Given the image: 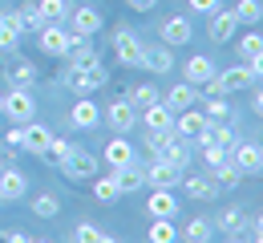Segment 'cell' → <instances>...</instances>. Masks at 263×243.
Masks as SVG:
<instances>
[{
  "label": "cell",
  "instance_id": "15",
  "mask_svg": "<svg viewBox=\"0 0 263 243\" xmlns=\"http://www.w3.org/2000/svg\"><path fill=\"white\" fill-rule=\"evenodd\" d=\"M206 33H211V41H219V45L235 41V33H239V21H235V12H231V8H215V12H211V25H206Z\"/></svg>",
  "mask_w": 263,
  "mask_h": 243
},
{
  "label": "cell",
  "instance_id": "27",
  "mask_svg": "<svg viewBox=\"0 0 263 243\" xmlns=\"http://www.w3.org/2000/svg\"><path fill=\"white\" fill-rule=\"evenodd\" d=\"M8 81H12V89H33L36 81V65L33 61H25V57H16L12 65H8V73H4Z\"/></svg>",
  "mask_w": 263,
  "mask_h": 243
},
{
  "label": "cell",
  "instance_id": "1",
  "mask_svg": "<svg viewBox=\"0 0 263 243\" xmlns=\"http://www.w3.org/2000/svg\"><path fill=\"white\" fill-rule=\"evenodd\" d=\"M0 114L12 122V126H29L36 118V98L33 89H8L4 98H0Z\"/></svg>",
  "mask_w": 263,
  "mask_h": 243
},
{
  "label": "cell",
  "instance_id": "33",
  "mask_svg": "<svg viewBox=\"0 0 263 243\" xmlns=\"http://www.w3.org/2000/svg\"><path fill=\"white\" fill-rule=\"evenodd\" d=\"M211 182H215V186H239V182H243V174H239V166H235V162H219V166H211Z\"/></svg>",
  "mask_w": 263,
  "mask_h": 243
},
{
  "label": "cell",
  "instance_id": "6",
  "mask_svg": "<svg viewBox=\"0 0 263 243\" xmlns=\"http://www.w3.org/2000/svg\"><path fill=\"white\" fill-rule=\"evenodd\" d=\"M69 182H89L93 174H98V154H89V150H77L73 146V154L65 158V166H61Z\"/></svg>",
  "mask_w": 263,
  "mask_h": 243
},
{
  "label": "cell",
  "instance_id": "24",
  "mask_svg": "<svg viewBox=\"0 0 263 243\" xmlns=\"http://www.w3.org/2000/svg\"><path fill=\"white\" fill-rule=\"evenodd\" d=\"M191 199H202V203H211L215 195H219V186L211 182V178H202V174H182V182H178Z\"/></svg>",
  "mask_w": 263,
  "mask_h": 243
},
{
  "label": "cell",
  "instance_id": "3",
  "mask_svg": "<svg viewBox=\"0 0 263 243\" xmlns=\"http://www.w3.org/2000/svg\"><path fill=\"white\" fill-rule=\"evenodd\" d=\"M36 36H41V41H36L41 53H49V57H69V49H73L77 41H85V36H73L65 25H45Z\"/></svg>",
  "mask_w": 263,
  "mask_h": 243
},
{
  "label": "cell",
  "instance_id": "40",
  "mask_svg": "<svg viewBox=\"0 0 263 243\" xmlns=\"http://www.w3.org/2000/svg\"><path fill=\"white\" fill-rule=\"evenodd\" d=\"M174 138V130H150V138H146V150H150V158H162V150L170 146Z\"/></svg>",
  "mask_w": 263,
  "mask_h": 243
},
{
  "label": "cell",
  "instance_id": "45",
  "mask_svg": "<svg viewBox=\"0 0 263 243\" xmlns=\"http://www.w3.org/2000/svg\"><path fill=\"white\" fill-rule=\"evenodd\" d=\"M126 8H130V12H154L158 0H126Z\"/></svg>",
  "mask_w": 263,
  "mask_h": 243
},
{
  "label": "cell",
  "instance_id": "28",
  "mask_svg": "<svg viewBox=\"0 0 263 243\" xmlns=\"http://www.w3.org/2000/svg\"><path fill=\"white\" fill-rule=\"evenodd\" d=\"M162 102L170 105L174 114H178V109H191V105H198V89H195V85H186V81H182V85H174V89L166 94Z\"/></svg>",
  "mask_w": 263,
  "mask_h": 243
},
{
  "label": "cell",
  "instance_id": "43",
  "mask_svg": "<svg viewBox=\"0 0 263 243\" xmlns=\"http://www.w3.org/2000/svg\"><path fill=\"white\" fill-rule=\"evenodd\" d=\"M101 235H105V231H98L93 223H77L69 239H73V243H101Z\"/></svg>",
  "mask_w": 263,
  "mask_h": 243
},
{
  "label": "cell",
  "instance_id": "30",
  "mask_svg": "<svg viewBox=\"0 0 263 243\" xmlns=\"http://www.w3.org/2000/svg\"><path fill=\"white\" fill-rule=\"evenodd\" d=\"M162 158L170 162V166H178V171H186V166H191V142L174 134V138H170V146L162 150Z\"/></svg>",
  "mask_w": 263,
  "mask_h": 243
},
{
  "label": "cell",
  "instance_id": "7",
  "mask_svg": "<svg viewBox=\"0 0 263 243\" xmlns=\"http://www.w3.org/2000/svg\"><path fill=\"white\" fill-rule=\"evenodd\" d=\"M158 41H162V45H170V49H178V45L195 41V25H191V16H182V12L166 16L162 29H158Z\"/></svg>",
  "mask_w": 263,
  "mask_h": 243
},
{
  "label": "cell",
  "instance_id": "21",
  "mask_svg": "<svg viewBox=\"0 0 263 243\" xmlns=\"http://www.w3.org/2000/svg\"><path fill=\"white\" fill-rule=\"evenodd\" d=\"M21 16L16 12H0V53H12L21 45Z\"/></svg>",
  "mask_w": 263,
  "mask_h": 243
},
{
  "label": "cell",
  "instance_id": "29",
  "mask_svg": "<svg viewBox=\"0 0 263 243\" xmlns=\"http://www.w3.org/2000/svg\"><path fill=\"white\" fill-rule=\"evenodd\" d=\"M211 235H215V223H211V219H191V223L178 231L182 243H211Z\"/></svg>",
  "mask_w": 263,
  "mask_h": 243
},
{
  "label": "cell",
  "instance_id": "48",
  "mask_svg": "<svg viewBox=\"0 0 263 243\" xmlns=\"http://www.w3.org/2000/svg\"><path fill=\"white\" fill-rule=\"evenodd\" d=\"M247 65H251V73H255V81H259V77H263V53H259V57H251Z\"/></svg>",
  "mask_w": 263,
  "mask_h": 243
},
{
  "label": "cell",
  "instance_id": "12",
  "mask_svg": "<svg viewBox=\"0 0 263 243\" xmlns=\"http://www.w3.org/2000/svg\"><path fill=\"white\" fill-rule=\"evenodd\" d=\"M29 195V178L12 166H0V203H21Z\"/></svg>",
  "mask_w": 263,
  "mask_h": 243
},
{
  "label": "cell",
  "instance_id": "39",
  "mask_svg": "<svg viewBox=\"0 0 263 243\" xmlns=\"http://www.w3.org/2000/svg\"><path fill=\"white\" fill-rule=\"evenodd\" d=\"M235 45H239V57H243V61H251V57H259V53H263V36H259V29H255V33H247L243 41H235Z\"/></svg>",
  "mask_w": 263,
  "mask_h": 243
},
{
  "label": "cell",
  "instance_id": "22",
  "mask_svg": "<svg viewBox=\"0 0 263 243\" xmlns=\"http://www.w3.org/2000/svg\"><path fill=\"white\" fill-rule=\"evenodd\" d=\"M215 227L227 231V235H247V231H251L247 215H243L239 207H223V211H219V219H215Z\"/></svg>",
  "mask_w": 263,
  "mask_h": 243
},
{
  "label": "cell",
  "instance_id": "16",
  "mask_svg": "<svg viewBox=\"0 0 263 243\" xmlns=\"http://www.w3.org/2000/svg\"><path fill=\"white\" fill-rule=\"evenodd\" d=\"M219 85H223V94H239V89H251L255 85V73H251V65H231V69L219 73Z\"/></svg>",
  "mask_w": 263,
  "mask_h": 243
},
{
  "label": "cell",
  "instance_id": "13",
  "mask_svg": "<svg viewBox=\"0 0 263 243\" xmlns=\"http://www.w3.org/2000/svg\"><path fill=\"white\" fill-rule=\"evenodd\" d=\"M49 142H53V130H49V126H41L36 118L29 122V126H21V150H29L33 158L45 154V146H49Z\"/></svg>",
  "mask_w": 263,
  "mask_h": 243
},
{
  "label": "cell",
  "instance_id": "8",
  "mask_svg": "<svg viewBox=\"0 0 263 243\" xmlns=\"http://www.w3.org/2000/svg\"><path fill=\"white\" fill-rule=\"evenodd\" d=\"M114 53H118V61H122V65L142 69V53H146V45L138 41V33H130V29H118V33H114Z\"/></svg>",
  "mask_w": 263,
  "mask_h": 243
},
{
  "label": "cell",
  "instance_id": "25",
  "mask_svg": "<svg viewBox=\"0 0 263 243\" xmlns=\"http://www.w3.org/2000/svg\"><path fill=\"white\" fill-rule=\"evenodd\" d=\"M109 174H114V182H118V191H122V195H134V191H142V186H146V178H142V166H138V162L118 166V171H109Z\"/></svg>",
  "mask_w": 263,
  "mask_h": 243
},
{
  "label": "cell",
  "instance_id": "54",
  "mask_svg": "<svg viewBox=\"0 0 263 243\" xmlns=\"http://www.w3.org/2000/svg\"><path fill=\"white\" fill-rule=\"evenodd\" d=\"M251 243H263V235H251Z\"/></svg>",
  "mask_w": 263,
  "mask_h": 243
},
{
  "label": "cell",
  "instance_id": "35",
  "mask_svg": "<svg viewBox=\"0 0 263 243\" xmlns=\"http://www.w3.org/2000/svg\"><path fill=\"white\" fill-rule=\"evenodd\" d=\"M36 8L45 16V25H65L69 21V0H41Z\"/></svg>",
  "mask_w": 263,
  "mask_h": 243
},
{
  "label": "cell",
  "instance_id": "19",
  "mask_svg": "<svg viewBox=\"0 0 263 243\" xmlns=\"http://www.w3.org/2000/svg\"><path fill=\"white\" fill-rule=\"evenodd\" d=\"M101 162H105L109 171H118V166H130V162H134V146H130V138H109V146L101 150Z\"/></svg>",
  "mask_w": 263,
  "mask_h": 243
},
{
  "label": "cell",
  "instance_id": "36",
  "mask_svg": "<svg viewBox=\"0 0 263 243\" xmlns=\"http://www.w3.org/2000/svg\"><path fill=\"white\" fill-rule=\"evenodd\" d=\"M69 154H73V142H69V138H57V134H53V142L45 146V154H41V158H49V162H53V166L61 171V166H65V158H69Z\"/></svg>",
  "mask_w": 263,
  "mask_h": 243
},
{
  "label": "cell",
  "instance_id": "20",
  "mask_svg": "<svg viewBox=\"0 0 263 243\" xmlns=\"http://www.w3.org/2000/svg\"><path fill=\"white\" fill-rule=\"evenodd\" d=\"M146 211H150V219H174V215H178V199H174V191H150Z\"/></svg>",
  "mask_w": 263,
  "mask_h": 243
},
{
  "label": "cell",
  "instance_id": "38",
  "mask_svg": "<svg viewBox=\"0 0 263 243\" xmlns=\"http://www.w3.org/2000/svg\"><path fill=\"white\" fill-rule=\"evenodd\" d=\"M33 215H36V219H57V215H61L57 195H36V199H33Z\"/></svg>",
  "mask_w": 263,
  "mask_h": 243
},
{
  "label": "cell",
  "instance_id": "55",
  "mask_svg": "<svg viewBox=\"0 0 263 243\" xmlns=\"http://www.w3.org/2000/svg\"><path fill=\"white\" fill-rule=\"evenodd\" d=\"M29 243H49V239H29Z\"/></svg>",
  "mask_w": 263,
  "mask_h": 243
},
{
  "label": "cell",
  "instance_id": "52",
  "mask_svg": "<svg viewBox=\"0 0 263 243\" xmlns=\"http://www.w3.org/2000/svg\"><path fill=\"white\" fill-rule=\"evenodd\" d=\"M227 243H251L247 235H227Z\"/></svg>",
  "mask_w": 263,
  "mask_h": 243
},
{
  "label": "cell",
  "instance_id": "17",
  "mask_svg": "<svg viewBox=\"0 0 263 243\" xmlns=\"http://www.w3.org/2000/svg\"><path fill=\"white\" fill-rule=\"evenodd\" d=\"M142 69H150V73H170L174 69V49L170 45H150L146 53H142Z\"/></svg>",
  "mask_w": 263,
  "mask_h": 243
},
{
  "label": "cell",
  "instance_id": "34",
  "mask_svg": "<svg viewBox=\"0 0 263 243\" xmlns=\"http://www.w3.org/2000/svg\"><path fill=\"white\" fill-rule=\"evenodd\" d=\"M231 12H235V21H239V25H251V29L263 21V4H259V0H239Z\"/></svg>",
  "mask_w": 263,
  "mask_h": 243
},
{
  "label": "cell",
  "instance_id": "26",
  "mask_svg": "<svg viewBox=\"0 0 263 243\" xmlns=\"http://www.w3.org/2000/svg\"><path fill=\"white\" fill-rule=\"evenodd\" d=\"M142 118H146V130H174V109L166 102H154L142 109Z\"/></svg>",
  "mask_w": 263,
  "mask_h": 243
},
{
  "label": "cell",
  "instance_id": "41",
  "mask_svg": "<svg viewBox=\"0 0 263 243\" xmlns=\"http://www.w3.org/2000/svg\"><path fill=\"white\" fill-rule=\"evenodd\" d=\"M16 16H21V29H33V33L45 29V16H41V8H36V4H25Z\"/></svg>",
  "mask_w": 263,
  "mask_h": 243
},
{
  "label": "cell",
  "instance_id": "53",
  "mask_svg": "<svg viewBox=\"0 0 263 243\" xmlns=\"http://www.w3.org/2000/svg\"><path fill=\"white\" fill-rule=\"evenodd\" d=\"M101 243H118V239H114V235H101Z\"/></svg>",
  "mask_w": 263,
  "mask_h": 243
},
{
  "label": "cell",
  "instance_id": "31",
  "mask_svg": "<svg viewBox=\"0 0 263 243\" xmlns=\"http://www.w3.org/2000/svg\"><path fill=\"white\" fill-rule=\"evenodd\" d=\"M89 186H93L98 203H118V199H122V191H118L114 174H93V178H89Z\"/></svg>",
  "mask_w": 263,
  "mask_h": 243
},
{
  "label": "cell",
  "instance_id": "50",
  "mask_svg": "<svg viewBox=\"0 0 263 243\" xmlns=\"http://www.w3.org/2000/svg\"><path fill=\"white\" fill-rule=\"evenodd\" d=\"M251 105H255V118H263V89L255 94V102H251Z\"/></svg>",
  "mask_w": 263,
  "mask_h": 243
},
{
  "label": "cell",
  "instance_id": "18",
  "mask_svg": "<svg viewBox=\"0 0 263 243\" xmlns=\"http://www.w3.org/2000/svg\"><path fill=\"white\" fill-rule=\"evenodd\" d=\"M182 73H186V85L202 89V85H206V81H211L219 69H215V61H211V57H202V53H198V57H191V61L182 65Z\"/></svg>",
  "mask_w": 263,
  "mask_h": 243
},
{
  "label": "cell",
  "instance_id": "11",
  "mask_svg": "<svg viewBox=\"0 0 263 243\" xmlns=\"http://www.w3.org/2000/svg\"><path fill=\"white\" fill-rule=\"evenodd\" d=\"M206 126H211V118H206L202 109H195V105H191V109H178V114H174V134H178V138H186V142L198 138V134H202Z\"/></svg>",
  "mask_w": 263,
  "mask_h": 243
},
{
  "label": "cell",
  "instance_id": "42",
  "mask_svg": "<svg viewBox=\"0 0 263 243\" xmlns=\"http://www.w3.org/2000/svg\"><path fill=\"white\" fill-rule=\"evenodd\" d=\"M202 105H206L202 114H206L211 122H227V118H231V105H227V98H206Z\"/></svg>",
  "mask_w": 263,
  "mask_h": 243
},
{
  "label": "cell",
  "instance_id": "47",
  "mask_svg": "<svg viewBox=\"0 0 263 243\" xmlns=\"http://www.w3.org/2000/svg\"><path fill=\"white\" fill-rule=\"evenodd\" d=\"M4 142H8L12 150H21V126H12V130H4Z\"/></svg>",
  "mask_w": 263,
  "mask_h": 243
},
{
  "label": "cell",
  "instance_id": "14",
  "mask_svg": "<svg viewBox=\"0 0 263 243\" xmlns=\"http://www.w3.org/2000/svg\"><path fill=\"white\" fill-rule=\"evenodd\" d=\"M69 122H73V130H98L101 122V105L93 98H77L73 109H69Z\"/></svg>",
  "mask_w": 263,
  "mask_h": 243
},
{
  "label": "cell",
  "instance_id": "5",
  "mask_svg": "<svg viewBox=\"0 0 263 243\" xmlns=\"http://www.w3.org/2000/svg\"><path fill=\"white\" fill-rule=\"evenodd\" d=\"M101 25H105V16H101V8H93V4H81V8H69V33L73 36H98Z\"/></svg>",
  "mask_w": 263,
  "mask_h": 243
},
{
  "label": "cell",
  "instance_id": "46",
  "mask_svg": "<svg viewBox=\"0 0 263 243\" xmlns=\"http://www.w3.org/2000/svg\"><path fill=\"white\" fill-rule=\"evenodd\" d=\"M191 8H195V12H206V16H211V12L219 8V0H191Z\"/></svg>",
  "mask_w": 263,
  "mask_h": 243
},
{
  "label": "cell",
  "instance_id": "2",
  "mask_svg": "<svg viewBox=\"0 0 263 243\" xmlns=\"http://www.w3.org/2000/svg\"><path fill=\"white\" fill-rule=\"evenodd\" d=\"M105 81H109V73L101 69V65H89V69H65V89H73L77 98H93Z\"/></svg>",
  "mask_w": 263,
  "mask_h": 243
},
{
  "label": "cell",
  "instance_id": "4",
  "mask_svg": "<svg viewBox=\"0 0 263 243\" xmlns=\"http://www.w3.org/2000/svg\"><path fill=\"white\" fill-rule=\"evenodd\" d=\"M182 174L178 166H170L166 158H150L146 166H142V178H146V186H154V191H174L178 182H182Z\"/></svg>",
  "mask_w": 263,
  "mask_h": 243
},
{
  "label": "cell",
  "instance_id": "10",
  "mask_svg": "<svg viewBox=\"0 0 263 243\" xmlns=\"http://www.w3.org/2000/svg\"><path fill=\"white\" fill-rule=\"evenodd\" d=\"M118 134H130L134 126H138V109L130 105V98H114V102L105 105V114H101Z\"/></svg>",
  "mask_w": 263,
  "mask_h": 243
},
{
  "label": "cell",
  "instance_id": "44",
  "mask_svg": "<svg viewBox=\"0 0 263 243\" xmlns=\"http://www.w3.org/2000/svg\"><path fill=\"white\" fill-rule=\"evenodd\" d=\"M202 154H206V166H219V162H227V158H231V150H227V146H219V142L202 146Z\"/></svg>",
  "mask_w": 263,
  "mask_h": 243
},
{
  "label": "cell",
  "instance_id": "37",
  "mask_svg": "<svg viewBox=\"0 0 263 243\" xmlns=\"http://www.w3.org/2000/svg\"><path fill=\"white\" fill-rule=\"evenodd\" d=\"M154 102H162V94H158V85H150V81H146V85H138V89L130 94V105H134V109H146V105H154Z\"/></svg>",
  "mask_w": 263,
  "mask_h": 243
},
{
  "label": "cell",
  "instance_id": "9",
  "mask_svg": "<svg viewBox=\"0 0 263 243\" xmlns=\"http://www.w3.org/2000/svg\"><path fill=\"white\" fill-rule=\"evenodd\" d=\"M231 162L239 166V174H259L263 171V142H235L231 150Z\"/></svg>",
  "mask_w": 263,
  "mask_h": 243
},
{
  "label": "cell",
  "instance_id": "49",
  "mask_svg": "<svg viewBox=\"0 0 263 243\" xmlns=\"http://www.w3.org/2000/svg\"><path fill=\"white\" fill-rule=\"evenodd\" d=\"M4 243H29V235H25V231H8V235H4Z\"/></svg>",
  "mask_w": 263,
  "mask_h": 243
},
{
  "label": "cell",
  "instance_id": "51",
  "mask_svg": "<svg viewBox=\"0 0 263 243\" xmlns=\"http://www.w3.org/2000/svg\"><path fill=\"white\" fill-rule=\"evenodd\" d=\"M251 231H255V235H263V215L255 219V223H251Z\"/></svg>",
  "mask_w": 263,
  "mask_h": 243
},
{
  "label": "cell",
  "instance_id": "23",
  "mask_svg": "<svg viewBox=\"0 0 263 243\" xmlns=\"http://www.w3.org/2000/svg\"><path fill=\"white\" fill-rule=\"evenodd\" d=\"M89 65H101L98 49H93L89 41H77V45L69 49V57H65V69H89Z\"/></svg>",
  "mask_w": 263,
  "mask_h": 243
},
{
  "label": "cell",
  "instance_id": "32",
  "mask_svg": "<svg viewBox=\"0 0 263 243\" xmlns=\"http://www.w3.org/2000/svg\"><path fill=\"white\" fill-rule=\"evenodd\" d=\"M146 243H178V227H174V219H154L150 231H146Z\"/></svg>",
  "mask_w": 263,
  "mask_h": 243
}]
</instances>
